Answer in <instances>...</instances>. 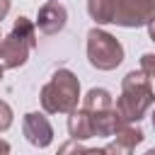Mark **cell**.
I'll return each mask as SVG.
<instances>
[{"instance_id": "6da1fadb", "label": "cell", "mask_w": 155, "mask_h": 155, "mask_svg": "<svg viewBox=\"0 0 155 155\" xmlns=\"http://www.w3.org/2000/svg\"><path fill=\"white\" fill-rule=\"evenodd\" d=\"M153 102H155L153 80L143 70H131L121 80V94L114 104V111H116L119 121L124 126H128V124H138L148 114Z\"/></svg>"}, {"instance_id": "7a4b0ae2", "label": "cell", "mask_w": 155, "mask_h": 155, "mask_svg": "<svg viewBox=\"0 0 155 155\" xmlns=\"http://www.w3.org/2000/svg\"><path fill=\"white\" fill-rule=\"evenodd\" d=\"M41 109L46 114H70L80 102V80L73 70L58 68L39 92Z\"/></svg>"}, {"instance_id": "3957f363", "label": "cell", "mask_w": 155, "mask_h": 155, "mask_svg": "<svg viewBox=\"0 0 155 155\" xmlns=\"http://www.w3.org/2000/svg\"><path fill=\"white\" fill-rule=\"evenodd\" d=\"M87 61L97 70H114L124 63V46L114 34L92 27L87 31Z\"/></svg>"}, {"instance_id": "277c9868", "label": "cell", "mask_w": 155, "mask_h": 155, "mask_svg": "<svg viewBox=\"0 0 155 155\" xmlns=\"http://www.w3.org/2000/svg\"><path fill=\"white\" fill-rule=\"evenodd\" d=\"M153 19H155V0H116L114 24L136 29L148 27Z\"/></svg>"}, {"instance_id": "5b68a950", "label": "cell", "mask_w": 155, "mask_h": 155, "mask_svg": "<svg viewBox=\"0 0 155 155\" xmlns=\"http://www.w3.org/2000/svg\"><path fill=\"white\" fill-rule=\"evenodd\" d=\"M22 131L24 138L34 145V148H48L53 143V126L48 121L46 114L41 111H29L22 119Z\"/></svg>"}, {"instance_id": "8992f818", "label": "cell", "mask_w": 155, "mask_h": 155, "mask_svg": "<svg viewBox=\"0 0 155 155\" xmlns=\"http://www.w3.org/2000/svg\"><path fill=\"white\" fill-rule=\"evenodd\" d=\"M36 29L41 31V34H46V36H51V34H58V31H63L65 29V24H68V10L58 2V0H46L41 7H39V12H36Z\"/></svg>"}, {"instance_id": "52a82bcc", "label": "cell", "mask_w": 155, "mask_h": 155, "mask_svg": "<svg viewBox=\"0 0 155 155\" xmlns=\"http://www.w3.org/2000/svg\"><path fill=\"white\" fill-rule=\"evenodd\" d=\"M29 46L24 41H19L12 31L7 36H2L0 41V68L2 70H15V68H22L29 58Z\"/></svg>"}, {"instance_id": "ba28073f", "label": "cell", "mask_w": 155, "mask_h": 155, "mask_svg": "<svg viewBox=\"0 0 155 155\" xmlns=\"http://www.w3.org/2000/svg\"><path fill=\"white\" fill-rule=\"evenodd\" d=\"M143 128L138 124H128V126H121L116 133H114V140L104 148L107 155H133L136 145L143 143Z\"/></svg>"}, {"instance_id": "9c48e42d", "label": "cell", "mask_w": 155, "mask_h": 155, "mask_svg": "<svg viewBox=\"0 0 155 155\" xmlns=\"http://www.w3.org/2000/svg\"><path fill=\"white\" fill-rule=\"evenodd\" d=\"M82 109H85L92 119H97V116H104L107 111L114 109V99H111L109 90H104V87H92V90L82 97Z\"/></svg>"}, {"instance_id": "30bf717a", "label": "cell", "mask_w": 155, "mask_h": 155, "mask_svg": "<svg viewBox=\"0 0 155 155\" xmlns=\"http://www.w3.org/2000/svg\"><path fill=\"white\" fill-rule=\"evenodd\" d=\"M68 133L73 140H87L94 136V124H92V116L80 107L75 111L68 114Z\"/></svg>"}, {"instance_id": "8fae6325", "label": "cell", "mask_w": 155, "mask_h": 155, "mask_svg": "<svg viewBox=\"0 0 155 155\" xmlns=\"http://www.w3.org/2000/svg\"><path fill=\"white\" fill-rule=\"evenodd\" d=\"M116 0H87V15L97 24H114Z\"/></svg>"}, {"instance_id": "7c38bea8", "label": "cell", "mask_w": 155, "mask_h": 155, "mask_svg": "<svg viewBox=\"0 0 155 155\" xmlns=\"http://www.w3.org/2000/svg\"><path fill=\"white\" fill-rule=\"evenodd\" d=\"M12 34H15L19 41H24L29 48L36 46V24H34L29 17H17L15 24H12Z\"/></svg>"}, {"instance_id": "4fadbf2b", "label": "cell", "mask_w": 155, "mask_h": 155, "mask_svg": "<svg viewBox=\"0 0 155 155\" xmlns=\"http://www.w3.org/2000/svg\"><path fill=\"white\" fill-rule=\"evenodd\" d=\"M56 155H85V148H82V140H65Z\"/></svg>"}, {"instance_id": "5bb4252c", "label": "cell", "mask_w": 155, "mask_h": 155, "mask_svg": "<svg viewBox=\"0 0 155 155\" xmlns=\"http://www.w3.org/2000/svg\"><path fill=\"white\" fill-rule=\"evenodd\" d=\"M12 107L5 102V99H0V131H7L10 126H12Z\"/></svg>"}, {"instance_id": "9a60e30c", "label": "cell", "mask_w": 155, "mask_h": 155, "mask_svg": "<svg viewBox=\"0 0 155 155\" xmlns=\"http://www.w3.org/2000/svg\"><path fill=\"white\" fill-rule=\"evenodd\" d=\"M140 70L155 82V53H143L140 56Z\"/></svg>"}, {"instance_id": "2e32d148", "label": "cell", "mask_w": 155, "mask_h": 155, "mask_svg": "<svg viewBox=\"0 0 155 155\" xmlns=\"http://www.w3.org/2000/svg\"><path fill=\"white\" fill-rule=\"evenodd\" d=\"M7 12H10V0H0V22L7 17Z\"/></svg>"}, {"instance_id": "e0dca14e", "label": "cell", "mask_w": 155, "mask_h": 155, "mask_svg": "<svg viewBox=\"0 0 155 155\" xmlns=\"http://www.w3.org/2000/svg\"><path fill=\"white\" fill-rule=\"evenodd\" d=\"M85 155H107L104 148H85Z\"/></svg>"}, {"instance_id": "ac0fdd59", "label": "cell", "mask_w": 155, "mask_h": 155, "mask_svg": "<svg viewBox=\"0 0 155 155\" xmlns=\"http://www.w3.org/2000/svg\"><path fill=\"white\" fill-rule=\"evenodd\" d=\"M0 155H10V143L5 138H0Z\"/></svg>"}, {"instance_id": "d6986e66", "label": "cell", "mask_w": 155, "mask_h": 155, "mask_svg": "<svg viewBox=\"0 0 155 155\" xmlns=\"http://www.w3.org/2000/svg\"><path fill=\"white\" fill-rule=\"evenodd\" d=\"M148 36H150V41H155V19L148 24Z\"/></svg>"}, {"instance_id": "ffe728a7", "label": "cell", "mask_w": 155, "mask_h": 155, "mask_svg": "<svg viewBox=\"0 0 155 155\" xmlns=\"http://www.w3.org/2000/svg\"><path fill=\"white\" fill-rule=\"evenodd\" d=\"M145 155H155V148H150V150H145Z\"/></svg>"}, {"instance_id": "44dd1931", "label": "cell", "mask_w": 155, "mask_h": 155, "mask_svg": "<svg viewBox=\"0 0 155 155\" xmlns=\"http://www.w3.org/2000/svg\"><path fill=\"white\" fill-rule=\"evenodd\" d=\"M2 73H5V70H2V68H0V82H2Z\"/></svg>"}, {"instance_id": "7402d4cb", "label": "cell", "mask_w": 155, "mask_h": 155, "mask_svg": "<svg viewBox=\"0 0 155 155\" xmlns=\"http://www.w3.org/2000/svg\"><path fill=\"white\" fill-rule=\"evenodd\" d=\"M153 128H155V111H153Z\"/></svg>"}, {"instance_id": "603a6c76", "label": "cell", "mask_w": 155, "mask_h": 155, "mask_svg": "<svg viewBox=\"0 0 155 155\" xmlns=\"http://www.w3.org/2000/svg\"><path fill=\"white\" fill-rule=\"evenodd\" d=\"M0 41H2V34H0Z\"/></svg>"}]
</instances>
